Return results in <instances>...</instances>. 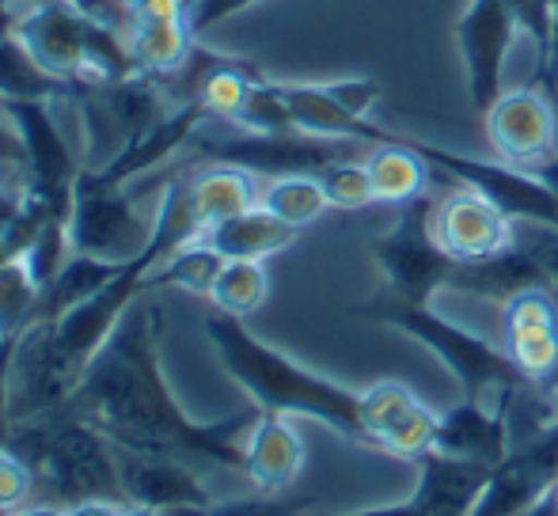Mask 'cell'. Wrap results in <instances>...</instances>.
<instances>
[{"label":"cell","instance_id":"cell-1","mask_svg":"<svg viewBox=\"0 0 558 516\" xmlns=\"http://www.w3.org/2000/svg\"><path fill=\"white\" fill-rule=\"evenodd\" d=\"M61 414L96 426L118 449L171 456L191 467L243 471L247 433L263 410H240L221 421H194L175 403L160 369V308L145 296L125 308L111 339L99 346Z\"/></svg>","mask_w":558,"mask_h":516},{"label":"cell","instance_id":"cell-2","mask_svg":"<svg viewBox=\"0 0 558 516\" xmlns=\"http://www.w3.org/2000/svg\"><path fill=\"white\" fill-rule=\"evenodd\" d=\"M206 339L214 342L225 372L251 395L263 414H301V418L324 421L327 429L342 433L353 444H368L365 421H361V395L304 365L289 361L274 346L243 327V319L209 311Z\"/></svg>","mask_w":558,"mask_h":516},{"label":"cell","instance_id":"cell-3","mask_svg":"<svg viewBox=\"0 0 558 516\" xmlns=\"http://www.w3.org/2000/svg\"><path fill=\"white\" fill-rule=\"evenodd\" d=\"M8 449L27 459L35 490H43L50 502L130 505L122 494V479H118L114 444L73 414L53 410L35 421H15Z\"/></svg>","mask_w":558,"mask_h":516},{"label":"cell","instance_id":"cell-4","mask_svg":"<svg viewBox=\"0 0 558 516\" xmlns=\"http://www.w3.org/2000/svg\"><path fill=\"white\" fill-rule=\"evenodd\" d=\"M353 316L368 319V323H388L396 331L418 339L422 346H429L437 357L448 365L456 380L463 388V398L471 403H501V398L517 395V391L532 388L536 380H529L513 361H509L506 346H490L478 334L463 331V327L448 323V319L437 316L429 304H407L399 300L391 288L376 293L373 300L353 304Z\"/></svg>","mask_w":558,"mask_h":516},{"label":"cell","instance_id":"cell-5","mask_svg":"<svg viewBox=\"0 0 558 516\" xmlns=\"http://www.w3.org/2000/svg\"><path fill=\"white\" fill-rule=\"evenodd\" d=\"M434 198L403 206L399 221L373 239V258L388 273V288L407 304H429L437 288H448L456 258L434 236Z\"/></svg>","mask_w":558,"mask_h":516},{"label":"cell","instance_id":"cell-6","mask_svg":"<svg viewBox=\"0 0 558 516\" xmlns=\"http://www.w3.org/2000/svg\"><path fill=\"white\" fill-rule=\"evenodd\" d=\"M0 114H8V126L20 133L23 156H27L31 171V194L46 201L53 209V217L69 221L73 213V191L81 179V160L65 145L58 122L50 114L46 99H0Z\"/></svg>","mask_w":558,"mask_h":516},{"label":"cell","instance_id":"cell-7","mask_svg":"<svg viewBox=\"0 0 558 516\" xmlns=\"http://www.w3.org/2000/svg\"><path fill=\"white\" fill-rule=\"evenodd\" d=\"M153 239V224L137 213L125 186H96L76 179L73 213H69V244L76 255H96L107 262H133Z\"/></svg>","mask_w":558,"mask_h":516},{"label":"cell","instance_id":"cell-8","mask_svg":"<svg viewBox=\"0 0 558 516\" xmlns=\"http://www.w3.org/2000/svg\"><path fill=\"white\" fill-rule=\"evenodd\" d=\"M104 23L88 20L84 12H76L69 0H46L23 12L15 38L31 50V58L53 73L69 88V96H81L88 91V61L92 46L99 38Z\"/></svg>","mask_w":558,"mask_h":516},{"label":"cell","instance_id":"cell-9","mask_svg":"<svg viewBox=\"0 0 558 516\" xmlns=\"http://www.w3.org/2000/svg\"><path fill=\"white\" fill-rule=\"evenodd\" d=\"M558 487V418L536 437L513 444L494 467L471 516H529Z\"/></svg>","mask_w":558,"mask_h":516},{"label":"cell","instance_id":"cell-10","mask_svg":"<svg viewBox=\"0 0 558 516\" xmlns=\"http://www.w3.org/2000/svg\"><path fill=\"white\" fill-rule=\"evenodd\" d=\"M517 23L509 0H471L468 12L456 20V46L463 53L468 65V91L471 107L478 114H486L494 107V99L501 96V73H506L509 46H513Z\"/></svg>","mask_w":558,"mask_h":516},{"label":"cell","instance_id":"cell-11","mask_svg":"<svg viewBox=\"0 0 558 516\" xmlns=\"http://www.w3.org/2000/svg\"><path fill=\"white\" fill-rule=\"evenodd\" d=\"M486 137L501 163L536 168L558 148V111L544 88H506L483 114Z\"/></svg>","mask_w":558,"mask_h":516},{"label":"cell","instance_id":"cell-12","mask_svg":"<svg viewBox=\"0 0 558 516\" xmlns=\"http://www.w3.org/2000/svg\"><path fill=\"white\" fill-rule=\"evenodd\" d=\"M361 421H365L368 449H384L403 459H418L434 452L437 414L407 384L384 380V384L368 388L361 395Z\"/></svg>","mask_w":558,"mask_h":516},{"label":"cell","instance_id":"cell-13","mask_svg":"<svg viewBox=\"0 0 558 516\" xmlns=\"http://www.w3.org/2000/svg\"><path fill=\"white\" fill-rule=\"evenodd\" d=\"M434 236L456 262L490 258L517 239L509 217L486 194L463 183L434 206Z\"/></svg>","mask_w":558,"mask_h":516},{"label":"cell","instance_id":"cell-14","mask_svg":"<svg viewBox=\"0 0 558 516\" xmlns=\"http://www.w3.org/2000/svg\"><path fill=\"white\" fill-rule=\"evenodd\" d=\"M114 452H118L122 494L137 509L168 513V509H202V505H214L198 467L171 456H145V452L118 449V444Z\"/></svg>","mask_w":558,"mask_h":516},{"label":"cell","instance_id":"cell-15","mask_svg":"<svg viewBox=\"0 0 558 516\" xmlns=\"http://www.w3.org/2000/svg\"><path fill=\"white\" fill-rule=\"evenodd\" d=\"M501 346L509 361L536 384L558 372V300L551 288H529L506 304Z\"/></svg>","mask_w":558,"mask_h":516},{"label":"cell","instance_id":"cell-16","mask_svg":"<svg viewBox=\"0 0 558 516\" xmlns=\"http://www.w3.org/2000/svg\"><path fill=\"white\" fill-rule=\"evenodd\" d=\"M448 288L478 296V300L509 304L513 296L529 293V288H551V278H547L544 255H539V244L532 236V239H513V244L501 247L490 258L456 262Z\"/></svg>","mask_w":558,"mask_h":516},{"label":"cell","instance_id":"cell-17","mask_svg":"<svg viewBox=\"0 0 558 516\" xmlns=\"http://www.w3.org/2000/svg\"><path fill=\"white\" fill-rule=\"evenodd\" d=\"M125 38H130L137 69L148 76H175L198 50V35H194L183 0H153L137 8V20Z\"/></svg>","mask_w":558,"mask_h":516},{"label":"cell","instance_id":"cell-18","mask_svg":"<svg viewBox=\"0 0 558 516\" xmlns=\"http://www.w3.org/2000/svg\"><path fill=\"white\" fill-rule=\"evenodd\" d=\"M509 406H513V395L494 406L463 398L452 410L437 414L434 449L448 452V456L498 467L501 459L509 456V449H513V437H509Z\"/></svg>","mask_w":558,"mask_h":516},{"label":"cell","instance_id":"cell-19","mask_svg":"<svg viewBox=\"0 0 558 516\" xmlns=\"http://www.w3.org/2000/svg\"><path fill=\"white\" fill-rule=\"evenodd\" d=\"M414 467H418L414 502L429 516H471L478 494H483L494 475V467L475 464V459L448 456V452H437V449L414 459Z\"/></svg>","mask_w":558,"mask_h":516},{"label":"cell","instance_id":"cell-20","mask_svg":"<svg viewBox=\"0 0 558 516\" xmlns=\"http://www.w3.org/2000/svg\"><path fill=\"white\" fill-rule=\"evenodd\" d=\"M304 467V444L286 414H258L255 429L247 433V464L243 475L263 494H286Z\"/></svg>","mask_w":558,"mask_h":516},{"label":"cell","instance_id":"cell-21","mask_svg":"<svg viewBox=\"0 0 558 516\" xmlns=\"http://www.w3.org/2000/svg\"><path fill=\"white\" fill-rule=\"evenodd\" d=\"M368 179H373V198L380 206H411V201L426 198L429 191V168L426 156L414 148V137H399L391 145H376L365 156Z\"/></svg>","mask_w":558,"mask_h":516},{"label":"cell","instance_id":"cell-22","mask_svg":"<svg viewBox=\"0 0 558 516\" xmlns=\"http://www.w3.org/2000/svg\"><path fill=\"white\" fill-rule=\"evenodd\" d=\"M186 183H191V209L202 232L258 206L255 175L235 163H206L198 171H186Z\"/></svg>","mask_w":558,"mask_h":516},{"label":"cell","instance_id":"cell-23","mask_svg":"<svg viewBox=\"0 0 558 516\" xmlns=\"http://www.w3.org/2000/svg\"><path fill=\"white\" fill-rule=\"evenodd\" d=\"M130 262H107V258H96V255H76L61 266V273L50 281V285L38 288V304H35V323H58L61 316L84 304L88 296H96L99 288H107L118 273L125 270Z\"/></svg>","mask_w":558,"mask_h":516},{"label":"cell","instance_id":"cell-24","mask_svg":"<svg viewBox=\"0 0 558 516\" xmlns=\"http://www.w3.org/2000/svg\"><path fill=\"white\" fill-rule=\"evenodd\" d=\"M214 251H221L225 258H251V262H263V258L286 251L296 239V229H289L286 221L270 213V209L255 206L247 213H235L228 221L214 224V229L202 232Z\"/></svg>","mask_w":558,"mask_h":516},{"label":"cell","instance_id":"cell-25","mask_svg":"<svg viewBox=\"0 0 558 516\" xmlns=\"http://www.w3.org/2000/svg\"><path fill=\"white\" fill-rule=\"evenodd\" d=\"M61 96H69V88L31 58V50L20 38H0V99H46V103H53Z\"/></svg>","mask_w":558,"mask_h":516},{"label":"cell","instance_id":"cell-26","mask_svg":"<svg viewBox=\"0 0 558 516\" xmlns=\"http://www.w3.org/2000/svg\"><path fill=\"white\" fill-rule=\"evenodd\" d=\"M258 206L270 209L278 221H286L289 229L301 232L304 224L319 221L331 209V201H327L319 175H281L270 179V186L258 194Z\"/></svg>","mask_w":558,"mask_h":516},{"label":"cell","instance_id":"cell-27","mask_svg":"<svg viewBox=\"0 0 558 516\" xmlns=\"http://www.w3.org/2000/svg\"><path fill=\"white\" fill-rule=\"evenodd\" d=\"M225 262L228 258L221 251H214V247L198 236V239H191V244L179 247L168 262L156 266L153 278H148V288L175 285V288H186V293H194V296H209L214 293L217 273L225 270Z\"/></svg>","mask_w":558,"mask_h":516},{"label":"cell","instance_id":"cell-28","mask_svg":"<svg viewBox=\"0 0 558 516\" xmlns=\"http://www.w3.org/2000/svg\"><path fill=\"white\" fill-rule=\"evenodd\" d=\"M266 293H270V278H266L263 262H251V258H228L225 270L217 273L209 300H214V308L225 311V316L247 319L266 304Z\"/></svg>","mask_w":558,"mask_h":516},{"label":"cell","instance_id":"cell-29","mask_svg":"<svg viewBox=\"0 0 558 516\" xmlns=\"http://www.w3.org/2000/svg\"><path fill=\"white\" fill-rule=\"evenodd\" d=\"M38 304V285L31 281L27 266L15 258V262L0 266V339H12L23 334L35 319Z\"/></svg>","mask_w":558,"mask_h":516},{"label":"cell","instance_id":"cell-30","mask_svg":"<svg viewBox=\"0 0 558 516\" xmlns=\"http://www.w3.org/2000/svg\"><path fill=\"white\" fill-rule=\"evenodd\" d=\"M73 258V244H69V221H46L43 232L35 236V244L23 251L20 262L27 266L31 281L38 288L50 285L53 278L61 273V266Z\"/></svg>","mask_w":558,"mask_h":516},{"label":"cell","instance_id":"cell-31","mask_svg":"<svg viewBox=\"0 0 558 516\" xmlns=\"http://www.w3.org/2000/svg\"><path fill=\"white\" fill-rule=\"evenodd\" d=\"M524 35L536 42V84L555 65V0H509Z\"/></svg>","mask_w":558,"mask_h":516},{"label":"cell","instance_id":"cell-32","mask_svg":"<svg viewBox=\"0 0 558 516\" xmlns=\"http://www.w3.org/2000/svg\"><path fill=\"white\" fill-rule=\"evenodd\" d=\"M319 183L331 201V209H365L373 206V179H368L365 160H342L319 171Z\"/></svg>","mask_w":558,"mask_h":516},{"label":"cell","instance_id":"cell-33","mask_svg":"<svg viewBox=\"0 0 558 516\" xmlns=\"http://www.w3.org/2000/svg\"><path fill=\"white\" fill-rule=\"evenodd\" d=\"M160 516H312V497H240V502H214L202 509H168Z\"/></svg>","mask_w":558,"mask_h":516},{"label":"cell","instance_id":"cell-34","mask_svg":"<svg viewBox=\"0 0 558 516\" xmlns=\"http://www.w3.org/2000/svg\"><path fill=\"white\" fill-rule=\"evenodd\" d=\"M31 494H35V475L27 459L12 449H0V509L15 513V505H23Z\"/></svg>","mask_w":558,"mask_h":516},{"label":"cell","instance_id":"cell-35","mask_svg":"<svg viewBox=\"0 0 558 516\" xmlns=\"http://www.w3.org/2000/svg\"><path fill=\"white\" fill-rule=\"evenodd\" d=\"M15 346H20V334L12 339H0V449H8L12 441V365H15Z\"/></svg>","mask_w":558,"mask_h":516},{"label":"cell","instance_id":"cell-36","mask_svg":"<svg viewBox=\"0 0 558 516\" xmlns=\"http://www.w3.org/2000/svg\"><path fill=\"white\" fill-rule=\"evenodd\" d=\"M186 12H191V27L194 35H206V30H214L217 23H225L228 15L243 12V8H251L255 0H183Z\"/></svg>","mask_w":558,"mask_h":516},{"label":"cell","instance_id":"cell-37","mask_svg":"<svg viewBox=\"0 0 558 516\" xmlns=\"http://www.w3.org/2000/svg\"><path fill=\"white\" fill-rule=\"evenodd\" d=\"M0 163H20L27 168V156H23V140L12 126H0Z\"/></svg>","mask_w":558,"mask_h":516},{"label":"cell","instance_id":"cell-38","mask_svg":"<svg viewBox=\"0 0 558 516\" xmlns=\"http://www.w3.org/2000/svg\"><path fill=\"white\" fill-rule=\"evenodd\" d=\"M335 516H429L418 502H403V505H380V509H357V513H335Z\"/></svg>","mask_w":558,"mask_h":516},{"label":"cell","instance_id":"cell-39","mask_svg":"<svg viewBox=\"0 0 558 516\" xmlns=\"http://www.w3.org/2000/svg\"><path fill=\"white\" fill-rule=\"evenodd\" d=\"M65 516H125V505H111V502H84V505H69Z\"/></svg>","mask_w":558,"mask_h":516},{"label":"cell","instance_id":"cell-40","mask_svg":"<svg viewBox=\"0 0 558 516\" xmlns=\"http://www.w3.org/2000/svg\"><path fill=\"white\" fill-rule=\"evenodd\" d=\"M529 171H532V175H536L539 183H544L547 191H551L555 198H558V148H555L551 156H547L544 163H536V168H529Z\"/></svg>","mask_w":558,"mask_h":516},{"label":"cell","instance_id":"cell-41","mask_svg":"<svg viewBox=\"0 0 558 516\" xmlns=\"http://www.w3.org/2000/svg\"><path fill=\"white\" fill-rule=\"evenodd\" d=\"M20 20H23V8L15 4V0H0V38L15 35Z\"/></svg>","mask_w":558,"mask_h":516},{"label":"cell","instance_id":"cell-42","mask_svg":"<svg viewBox=\"0 0 558 516\" xmlns=\"http://www.w3.org/2000/svg\"><path fill=\"white\" fill-rule=\"evenodd\" d=\"M529 516H558V487H555V490H547L544 502H539Z\"/></svg>","mask_w":558,"mask_h":516},{"label":"cell","instance_id":"cell-43","mask_svg":"<svg viewBox=\"0 0 558 516\" xmlns=\"http://www.w3.org/2000/svg\"><path fill=\"white\" fill-rule=\"evenodd\" d=\"M12 516H65V513L53 509V505H35V509H23V513H12Z\"/></svg>","mask_w":558,"mask_h":516},{"label":"cell","instance_id":"cell-44","mask_svg":"<svg viewBox=\"0 0 558 516\" xmlns=\"http://www.w3.org/2000/svg\"><path fill=\"white\" fill-rule=\"evenodd\" d=\"M8 262H15V251L8 247V236L0 232V266H8Z\"/></svg>","mask_w":558,"mask_h":516},{"label":"cell","instance_id":"cell-45","mask_svg":"<svg viewBox=\"0 0 558 516\" xmlns=\"http://www.w3.org/2000/svg\"><path fill=\"white\" fill-rule=\"evenodd\" d=\"M125 516H160V513H153V509H137V505H125Z\"/></svg>","mask_w":558,"mask_h":516},{"label":"cell","instance_id":"cell-46","mask_svg":"<svg viewBox=\"0 0 558 516\" xmlns=\"http://www.w3.org/2000/svg\"><path fill=\"white\" fill-rule=\"evenodd\" d=\"M15 4H20L23 12H27V8H35V4H46V0H15Z\"/></svg>","mask_w":558,"mask_h":516},{"label":"cell","instance_id":"cell-47","mask_svg":"<svg viewBox=\"0 0 558 516\" xmlns=\"http://www.w3.org/2000/svg\"><path fill=\"white\" fill-rule=\"evenodd\" d=\"M125 4H133V8H145V4H153V0H125Z\"/></svg>","mask_w":558,"mask_h":516},{"label":"cell","instance_id":"cell-48","mask_svg":"<svg viewBox=\"0 0 558 516\" xmlns=\"http://www.w3.org/2000/svg\"><path fill=\"white\" fill-rule=\"evenodd\" d=\"M0 516H12V513H8V509H0Z\"/></svg>","mask_w":558,"mask_h":516},{"label":"cell","instance_id":"cell-49","mask_svg":"<svg viewBox=\"0 0 558 516\" xmlns=\"http://www.w3.org/2000/svg\"><path fill=\"white\" fill-rule=\"evenodd\" d=\"M555 232H558V229H555Z\"/></svg>","mask_w":558,"mask_h":516}]
</instances>
